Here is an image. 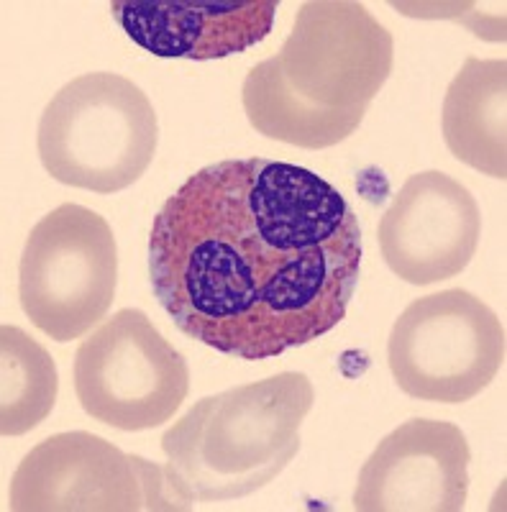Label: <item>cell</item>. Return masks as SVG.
I'll return each mask as SVG.
<instances>
[{"mask_svg":"<svg viewBox=\"0 0 507 512\" xmlns=\"http://www.w3.org/2000/svg\"><path fill=\"white\" fill-rule=\"evenodd\" d=\"M482 236V213L454 177L428 169L408 177L379 223L387 267L408 285H436L467 269Z\"/></svg>","mask_w":507,"mask_h":512,"instance_id":"obj_9","label":"cell"},{"mask_svg":"<svg viewBox=\"0 0 507 512\" xmlns=\"http://www.w3.org/2000/svg\"><path fill=\"white\" fill-rule=\"evenodd\" d=\"M118 246L95 210L65 203L41 218L18 264V300L57 344L82 338L116 300Z\"/></svg>","mask_w":507,"mask_h":512,"instance_id":"obj_5","label":"cell"},{"mask_svg":"<svg viewBox=\"0 0 507 512\" xmlns=\"http://www.w3.org/2000/svg\"><path fill=\"white\" fill-rule=\"evenodd\" d=\"M443 141L459 162L507 180V62L469 57L451 80L441 113Z\"/></svg>","mask_w":507,"mask_h":512,"instance_id":"obj_12","label":"cell"},{"mask_svg":"<svg viewBox=\"0 0 507 512\" xmlns=\"http://www.w3.org/2000/svg\"><path fill=\"white\" fill-rule=\"evenodd\" d=\"M472 451L443 420L397 425L364 461L354 489L359 512H459L469 497Z\"/></svg>","mask_w":507,"mask_h":512,"instance_id":"obj_10","label":"cell"},{"mask_svg":"<svg viewBox=\"0 0 507 512\" xmlns=\"http://www.w3.org/2000/svg\"><path fill=\"white\" fill-rule=\"evenodd\" d=\"M362 251L354 208L321 175L226 159L195 172L154 216L149 282L185 336L262 361L346 318Z\"/></svg>","mask_w":507,"mask_h":512,"instance_id":"obj_1","label":"cell"},{"mask_svg":"<svg viewBox=\"0 0 507 512\" xmlns=\"http://www.w3.org/2000/svg\"><path fill=\"white\" fill-rule=\"evenodd\" d=\"M13 512H180L164 466L85 431L36 443L11 479Z\"/></svg>","mask_w":507,"mask_h":512,"instance_id":"obj_8","label":"cell"},{"mask_svg":"<svg viewBox=\"0 0 507 512\" xmlns=\"http://www.w3.org/2000/svg\"><path fill=\"white\" fill-rule=\"evenodd\" d=\"M387 364L415 400L469 402L505 364V326L490 305L459 287L418 297L392 326Z\"/></svg>","mask_w":507,"mask_h":512,"instance_id":"obj_6","label":"cell"},{"mask_svg":"<svg viewBox=\"0 0 507 512\" xmlns=\"http://www.w3.org/2000/svg\"><path fill=\"white\" fill-rule=\"evenodd\" d=\"M277 0H116L111 13L144 52L164 59H223L269 36Z\"/></svg>","mask_w":507,"mask_h":512,"instance_id":"obj_11","label":"cell"},{"mask_svg":"<svg viewBox=\"0 0 507 512\" xmlns=\"http://www.w3.org/2000/svg\"><path fill=\"white\" fill-rule=\"evenodd\" d=\"M59 374L52 354L18 326L0 328V433L26 436L54 410Z\"/></svg>","mask_w":507,"mask_h":512,"instance_id":"obj_13","label":"cell"},{"mask_svg":"<svg viewBox=\"0 0 507 512\" xmlns=\"http://www.w3.org/2000/svg\"><path fill=\"white\" fill-rule=\"evenodd\" d=\"M395 64L392 34L356 0H308L274 57L241 88L254 131L300 149H328L362 126Z\"/></svg>","mask_w":507,"mask_h":512,"instance_id":"obj_2","label":"cell"},{"mask_svg":"<svg viewBox=\"0 0 507 512\" xmlns=\"http://www.w3.org/2000/svg\"><path fill=\"white\" fill-rule=\"evenodd\" d=\"M190 392L187 361L139 308H123L75 354L80 408L116 431L159 428Z\"/></svg>","mask_w":507,"mask_h":512,"instance_id":"obj_7","label":"cell"},{"mask_svg":"<svg viewBox=\"0 0 507 512\" xmlns=\"http://www.w3.org/2000/svg\"><path fill=\"white\" fill-rule=\"evenodd\" d=\"M315 392L303 372H280L203 397L162 436L169 489L182 510L249 497L285 472Z\"/></svg>","mask_w":507,"mask_h":512,"instance_id":"obj_3","label":"cell"},{"mask_svg":"<svg viewBox=\"0 0 507 512\" xmlns=\"http://www.w3.org/2000/svg\"><path fill=\"white\" fill-rule=\"evenodd\" d=\"M157 141V113L144 90L116 72H88L49 100L36 152L52 180L113 195L141 180Z\"/></svg>","mask_w":507,"mask_h":512,"instance_id":"obj_4","label":"cell"}]
</instances>
